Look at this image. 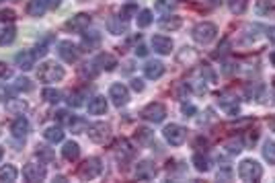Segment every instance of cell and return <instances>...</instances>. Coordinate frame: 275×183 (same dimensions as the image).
Wrapping results in <instances>:
<instances>
[{
  "mask_svg": "<svg viewBox=\"0 0 275 183\" xmlns=\"http://www.w3.org/2000/svg\"><path fill=\"white\" fill-rule=\"evenodd\" d=\"M66 76V70L64 66H60L58 62H53V60H45V62L39 64L37 68V78L45 84H51V82H60Z\"/></svg>",
  "mask_w": 275,
  "mask_h": 183,
  "instance_id": "cell-1",
  "label": "cell"
},
{
  "mask_svg": "<svg viewBox=\"0 0 275 183\" xmlns=\"http://www.w3.org/2000/svg\"><path fill=\"white\" fill-rule=\"evenodd\" d=\"M216 35H218V27L213 25V23H209V21L197 23V25L193 27V31H191V37H193L197 43H201V45L211 43L213 39H216Z\"/></svg>",
  "mask_w": 275,
  "mask_h": 183,
  "instance_id": "cell-2",
  "label": "cell"
},
{
  "mask_svg": "<svg viewBox=\"0 0 275 183\" xmlns=\"http://www.w3.org/2000/svg\"><path fill=\"white\" fill-rule=\"evenodd\" d=\"M103 173V163L99 157H90L78 167V177L82 181H93Z\"/></svg>",
  "mask_w": 275,
  "mask_h": 183,
  "instance_id": "cell-3",
  "label": "cell"
},
{
  "mask_svg": "<svg viewBox=\"0 0 275 183\" xmlns=\"http://www.w3.org/2000/svg\"><path fill=\"white\" fill-rule=\"evenodd\" d=\"M238 177H240L242 181H249V183L259 181V179L263 177V167H261L257 161L247 159V161H242V163L238 165Z\"/></svg>",
  "mask_w": 275,
  "mask_h": 183,
  "instance_id": "cell-4",
  "label": "cell"
},
{
  "mask_svg": "<svg viewBox=\"0 0 275 183\" xmlns=\"http://www.w3.org/2000/svg\"><path fill=\"white\" fill-rule=\"evenodd\" d=\"M86 134L95 144H105L111 140V126L105 124V121H95V124H90L86 128Z\"/></svg>",
  "mask_w": 275,
  "mask_h": 183,
  "instance_id": "cell-5",
  "label": "cell"
},
{
  "mask_svg": "<svg viewBox=\"0 0 275 183\" xmlns=\"http://www.w3.org/2000/svg\"><path fill=\"white\" fill-rule=\"evenodd\" d=\"M23 177L25 181L29 183H39L47 177V169H45V163H35V161H29L25 167H23Z\"/></svg>",
  "mask_w": 275,
  "mask_h": 183,
  "instance_id": "cell-6",
  "label": "cell"
},
{
  "mask_svg": "<svg viewBox=\"0 0 275 183\" xmlns=\"http://www.w3.org/2000/svg\"><path fill=\"white\" fill-rule=\"evenodd\" d=\"M140 115H142L146 121H150V124H162L164 117H167V107H164L162 103H158V101H152V103H148V105L142 109Z\"/></svg>",
  "mask_w": 275,
  "mask_h": 183,
  "instance_id": "cell-7",
  "label": "cell"
},
{
  "mask_svg": "<svg viewBox=\"0 0 275 183\" xmlns=\"http://www.w3.org/2000/svg\"><path fill=\"white\" fill-rule=\"evenodd\" d=\"M162 136L171 146H181L187 140V128H183L179 124H169V126H164Z\"/></svg>",
  "mask_w": 275,
  "mask_h": 183,
  "instance_id": "cell-8",
  "label": "cell"
},
{
  "mask_svg": "<svg viewBox=\"0 0 275 183\" xmlns=\"http://www.w3.org/2000/svg\"><path fill=\"white\" fill-rule=\"evenodd\" d=\"M58 56L62 58L64 62L74 64L76 60H78V56H80V50H78V45L72 43L70 39H62V41L58 43Z\"/></svg>",
  "mask_w": 275,
  "mask_h": 183,
  "instance_id": "cell-9",
  "label": "cell"
},
{
  "mask_svg": "<svg viewBox=\"0 0 275 183\" xmlns=\"http://www.w3.org/2000/svg\"><path fill=\"white\" fill-rule=\"evenodd\" d=\"M109 99L113 101L115 107H124L130 103V88L126 84H121V82H115L111 84L109 88Z\"/></svg>",
  "mask_w": 275,
  "mask_h": 183,
  "instance_id": "cell-10",
  "label": "cell"
},
{
  "mask_svg": "<svg viewBox=\"0 0 275 183\" xmlns=\"http://www.w3.org/2000/svg\"><path fill=\"white\" fill-rule=\"evenodd\" d=\"M90 23H93V17H90L88 13H78V15H74L72 19H68L64 27L68 29V31L82 33V31H86V29H88Z\"/></svg>",
  "mask_w": 275,
  "mask_h": 183,
  "instance_id": "cell-11",
  "label": "cell"
},
{
  "mask_svg": "<svg viewBox=\"0 0 275 183\" xmlns=\"http://www.w3.org/2000/svg\"><path fill=\"white\" fill-rule=\"evenodd\" d=\"M29 130H31V124H29V119L25 117V113H21V115H17V117L13 119L11 134H13L15 140H25L27 134H29Z\"/></svg>",
  "mask_w": 275,
  "mask_h": 183,
  "instance_id": "cell-12",
  "label": "cell"
},
{
  "mask_svg": "<svg viewBox=\"0 0 275 183\" xmlns=\"http://www.w3.org/2000/svg\"><path fill=\"white\" fill-rule=\"evenodd\" d=\"M35 60H37L35 52H31V50H23V52H19V54L15 56V64H17L21 70L29 72V70L35 68Z\"/></svg>",
  "mask_w": 275,
  "mask_h": 183,
  "instance_id": "cell-13",
  "label": "cell"
},
{
  "mask_svg": "<svg viewBox=\"0 0 275 183\" xmlns=\"http://www.w3.org/2000/svg\"><path fill=\"white\" fill-rule=\"evenodd\" d=\"M156 173H158L156 163H152V161H142V163H138V167H136V179H140V181L154 179Z\"/></svg>",
  "mask_w": 275,
  "mask_h": 183,
  "instance_id": "cell-14",
  "label": "cell"
},
{
  "mask_svg": "<svg viewBox=\"0 0 275 183\" xmlns=\"http://www.w3.org/2000/svg\"><path fill=\"white\" fill-rule=\"evenodd\" d=\"M101 45V33L99 31H88V33H82V39H80V52H95L99 50Z\"/></svg>",
  "mask_w": 275,
  "mask_h": 183,
  "instance_id": "cell-15",
  "label": "cell"
},
{
  "mask_svg": "<svg viewBox=\"0 0 275 183\" xmlns=\"http://www.w3.org/2000/svg\"><path fill=\"white\" fill-rule=\"evenodd\" d=\"M164 74V64L160 60H150V62L144 64V76L148 80H158Z\"/></svg>",
  "mask_w": 275,
  "mask_h": 183,
  "instance_id": "cell-16",
  "label": "cell"
},
{
  "mask_svg": "<svg viewBox=\"0 0 275 183\" xmlns=\"http://www.w3.org/2000/svg\"><path fill=\"white\" fill-rule=\"evenodd\" d=\"M95 64H97V68L99 70H105V72H111V70H115L117 68V58L113 56V54H109V52H101L97 58H95Z\"/></svg>",
  "mask_w": 275,
  "mask_h": 183,
  "instance_id": "cell-17",
  "label": "cell"
},
{
  "mask_svg": "<svg viewBox=\"0 0 275 183\" xmlns=\"http://www.w3.org/2000/svg\"><path fill=\"white\" fill-rule=\"evenodd\" d=\"M218 105H220L228 115H238V113H240V105H238L236 97H232V95H228V93L218 95Z\"/></svg>",
  "mask_w": 275,
  "mask_h": 183,
  "instance_id": "cell-18",
  "label": "cell"
},
{
  "mask_svg": "<svg viewBox=\"0 0 275 183\" xmlns=\"http://www.w3.org/2000/svg\"><path fill=\"white\" fill-rule=\"evenodd\" d=\"M152 50L160 56H169L173 52V39L164 37V35H154L152 37Z\"/></svg>",
  "mask_w": 275,
  "mask_h": 183,
  "instance_id": "cell-19",
  "label": "cell"
},
{
  "mask_svg": "<svg viewBox=\"0 0 275 183\" xmlns=\"http://www.w3.org/2000/svg\"><path fill=\"white\" fill-rule=\"evenodd\" d=\"M107 29L113 35H124V33H128V21L124 17H109L107 19Z\"/></svg>",
  "mask_w": 275,
  "mask_h": 183,
  "instance_id": "cell-20",
  "label": "cell"
},
{
  "mask_svg": "<svg viewBox=\"0 0 275 183\" xmlns=\"http://www.w3.org/2000/svg\"><path fill=\"white\" fill-rule=\"evenodd\" d=\"M107 107H109V103H107V99L103 95H95L88 101V113L90 115H105Z\"/></svg>",
  "mask_w": 275,
  "mask_h": 183,
  "instance_id": "cell-21",
  "label": "cell"
},
{
  "mask_svg": "<svg viewBox=\"0 0 275 183\" xmlns=\"http://www.w3.org/2000/svg\"><path fill=\"white\" fill-rule=\"evenodd\" d=\"M181 25H183V19L177 17V15H164L158 21V27L162 31H177V29H181Z\"/></svg>",
  "mask_w": 275,
  "mask_h": 183,
  "instance_id": "cell-22",
  "label": "cell"
},
{
  "mask_svg": "<svg viewBox=\"0 0 275 183\" xmlns=\"http://www.w3.org/2000/svg\"><path fill=\"white\" fill-rule=\"evenodd\" d=\"M86 99H88V88H74L66 101L70 107H82L86 103Z\"/></svg>",
  "mask_w": 275,
  "mask_h": 183,
  "instance_id": "cell-23",
  "label": "cell"
},
{
  "mask_svg": "<svg viewBox=\"0 0 275 183\" xmlns=\"http://www.w3.org/2000/svg\"><path fill=\"white\" fill-rule=\"evenodd\" d=\"M43 138H45V142H49V144H58V142H62L64 140V130H62V126H49V128H45L43 130Z\"/></svg>",
  "mask_w": 275,
  "mask_h": 183,
  "instance_id": "cell-24",
  "label": "cell"
},
{
  "mask_svg": "<svg viewBox=\"0 0 275 183\" xmlns=\"http://www.w3.org/2000/svg\"><path fill=\"white\" fill-rule=\"evenodd\" d=\"M191 165L195 167V171L199 173H207L211 169V161L207 155H203V152H195V155L191 157Z\"/></svg>",
  "mask_w": 275,
  "mask_h": 183,
  "instance_id": "cell-25",
  "label": "cell"
},
{
  "mask_svg": "<svg viewBox=\"0 0 275 183\" xmlns=\"http://www.w3.org/2000/svg\"><path fill=\"white\" fill-rule=\"evenodd\" d=\"M47 11V5L43 3V0H29L27 3V13L29 17H33V19H41Z\"/></svg>",
  "mask_w": 275,
  "mask_h": 183,
  "instance_id": "cell-26",
  "label": "cell"
},
{
  "mask_svg": "<svg viewBox=\"0 0 275 183\" xmlns=\"http://www.w3.org/2000/svg\"><path fill=\"white\" fill-rule=\"evenodd\" d=\"M62 157L68 161V163H74V161H78V157H80V146H78V142H66L64 144V148H62Z\"/></svg>",
  "mask_w": 275,
  "mask_h": 183,
  "instance_id": "cell-27",
  "label": "cell"
},
{
  "mask_svg": "<svg viewBox=\"0 0 275 183\" xmlns=\"http://www.w3.org/2000/svg\"><path fill=\"white\" fill-rule=\"evenodd\" d=\"M15 37H17V29H15V25L13 23H9V25H5L3 29H0V45H11L13 41H15Z\"/></svg>",
  "mask_w": 275,
  "mask_h": 183,
  "instance_id": "cell-28",
  "label": "cell"
},
{
  "mask_svg": "<svg viewBox=\"0 0 275 183\" xmlns=\"http://www.w3.org/2000/svg\"><path fill=\"white\" fill-rule=\"evenodd\" d=\"M56 121L60 126H68V128H72L74 124H76V115L72 113V111H68V109H60V111H56Z\"/></svg>",
  "mask_w": 275,
  "mask_h": 183,
  "instance_id": "cell-29",
  "label": "cell"
},
{
  "mask_svg": "<svg viewBox=\"0 0 275 183\" xmlns=\"http://www.w3.org/2000/svg\"><path fill=\"white\" fill-rule=\"evenodd\" d=\"M101 70L97 68V64L95 62H86V64H82L80 68H78V74H80V78L82 80H93V78H97V74H99Z\"/></svg>",
  "mask_w": 275,
  "mask_h": 183,
  "instance_id": "cell-30",
  "label": "cell"
},
{
  "mask_svg": "<svg viewBox=\"0 0 275 183\" xmlns=\"http://www.w3.org/2000/svg\"><path fill=\"white\" fill-rule=\"evenodd\" d=\"M17 177H19V171H17V167H15V165L7 163V165L0 167V181L13 183V181H17Z\"/></svg>",
  "mask_w": 275,
  "mask_h": 183,
  "instance_id": "cell-31",
  "label": "cell"
},
{
  "mask_svg": "<svg viewBox=\"0 0 275 183\" xmlns=\"http://www.w3.org/2000/svg\"><path fill=\"white\" fill-rule=\"evenodd\" d=\"M134 157V146L128 140H121L117 146V159L119 161H130Z\"/></svg>",
  "mask_w": 275,
  "mask_h": 183,
  "instance_id": "cell-32",
  "label": "cell"
},
{
  "mask_svg": "<svg viewBox=\"0 0 275 183\" xmlns=\"http://www.w3.org/2000/svg\"><path fill=\"white\" fill-rule=\"evenodd\" d=\"M41 97H43V101L49 103V105H56V103L62 101V93H60L58 88H53V86H45L43 93H41Z\"/></svg>",
  "mask_w": 275,
  "mask_h": 183,
  "instance_id": "cell-33",
  "label": "cell"
},
{
  "mask_svg": "<svg viewBox=\"0 0 275 183\" xmlns=\"http://www.w3.org/2000/svg\"><path fill=\"white\" fill-rule=\"evenodd\" d=\"M35 155H37V159L41 161V163H45V165H49V163H53L56 161V155H53V150L51 148H47V146H37V150H35Z\"/></svg>",
  "mask_w": 275,
  "mask_h": 183,
  "instance_id": "cell-34",
  "label": "cell"
},
{
  "mask_svg": "<svg viewBox=\"0 0 275 183\" xmlns=\"http://www.w3.org/2000/svg\"><path fill=\"white\" fill-rule=\"evenodd\" d=\"M154 9L162 15H171L175 9H177V0H156L154 3Z\"/></svg>",
  "mask_w": 275,
  "mask_h": 183,
  "instance_id": "cell-35",
  "label": "cell"
},
{
  "mask_svg": "<svg viewBox=\"0 0 275 183\" xmlns=\"http://www.w3.org/2000/svg\"><path fill=\"white\" fill-rule=\"evenodd\" d=\"M152 21H154V17H152V11H150V9L140 11L138 17H136V23H138L140 29H146L148 25H152Z\"/></svg>",
  "mask_w": 275,
  "mask_h": 183,
  "instance_id": "cell-36",
  "label": "cell"
},
{
  "mask_svg": "<svg viewBox=\"0 0 275 183\" xmlns=\"http://www.w3.org/2000/svg\"><path fill=\"white\" fill-rule=\"evenodd\" d=\"M7 109L11 111V113H15V115H21V113H25V109H27V103L23 101V99H11V101H7Z\"/></svg>",
  "mask_w": 275,
  "mask_h": 183,
  "instance_id": "cell-37",
  "label": "cell"
},
{
  "mask_svg": "<svg viewBox=\"0 0 275 183\" xmlns=\"http://www.w3.org/2000/svg\"><path fill=\"white\" fill-rule=\"evenodd\" d=\"M249 7V0H228V9L232 15H242Z\"/></svg>",
  "mask_w": 275,
  "mask_h": 183,
  "instance_id": "cell-38",
  "label": "cell"
},
{
  "mask_svg": "<svg viewBox=\"0 0 275 183\" xmlns=\"http://www.w3.org/2000/svg\"><path fill=\"white\" fill-rule=\"evenodd\" d=\"M263 157L269 165H275V142L273 140H267L263 144Z\"/></svg>",
  "mask_w": 275,
  "mask_h": 183,
  "instance_id": "cell-39",
  "label": "cell"
},
{
  "mask_svg": "<svg viewBox=\"0 0 275 183\" xmlns=\"http://www.w3.org/2000/svg\"><path fill=\"white\" fill-rule=\"evenodd\" d=\"M224 148L230 152V155H238V152L244 148V140H242V138H230V140L224 144Z\"/></svg>",
  "mask_w": 275,
  "mask_h": 183,
  "instance_id": "cell-40",
  "label": "cell"
},
{
  "mask_svg": "<svg viewBox=\"0 0 275 183\" xmlns=\"http://www.w3.org/2000/svg\"><path fill=\"white\" fill-rule=\"evenodd\" d=\"M13 86L17 88V93H29V90L33 88V82L29 80V78H25V76H19V78L15 80Z\"/></svg>",
  "mask_w": 275,
  "mask_h": 183,
  "instance_id": "cell-41",
  "label": "cell"
},
{
  "mask_svg": "<svg viewBox=\"0 0 275 183\" xmlns=\"http://www.w3.org/2000/svg\"><path fill=\"white\" fill-rule=\"evenodd\" d=\"M9 78H13V68L7 62H0V84H5Z\"/></svg>",
  "mask_w": 275,
  "mask_h": 183,
  "instance_id": "cell-42",
  "label": "cell"
},
{
  "mask_svg": "<svg viewBox=\"0 0 275 183\" xmlns=\"http://www.w3.org/2000/svg\"><path fill=\"white\" fill-rule=\"evenodd\" d=\"M15 19H17V13H15L13 9H3V11H0V23L9 25V23H13Z\"/></svg>",
  "mask_w": 275,
  "mask_h": 183,
  "instance_id": "cell-43",
  "label": "cell"
},
{
  "mask_svg": "<svg viewBox=\"0 0 275 183\" xmlns=\"http://www.w3.org/2000/svg\"><path fill=\"white\" fill-rule=\"evenodd\" d=\"M119 17H124L126 21H130L132 17H138V7L136 5H126L124 9H121V15Z\"/></svg>",
  "mask_w": 275,
  "mask_h": 183,
  "instance_id": "cell-44",
  "label": "cell"
},
{
  "mask_svg": "<svg viewBox=\"0 0 275 183\" xmlns=\"http://www.w3.org/2000/svg\"><path fill=\"white\" fill-rule=\"evenodd\" d=\"M228 48H230V41L224 39L222 45H218V52H213V58H222L224 54H228Z\"/></svg>",
  "mask_w": 275,
  "mask_h": 183,
  "instance_id": "cell-45",
  "label": "cell"
},
{
  "mask_svg": "<svg viewBox=\"0 0 275 183\" xmlns=\"http://www.w3.org/2000/svg\"><path fill=\"white\" fill-rule=\"evenodd\" d=\"M181 111H183V115H185V117H191V115L197 113V109H195L191 103H183V105H181Z\"/></svg>",
  "mask_w": 275,
  "mask_h": 183,
  "instance_id": "cell-46",
  "label": "cell"
},
{
  "mask_svg": "<svg viewBox=\"0 0 275 183\" xmlns=\"http://www.w3.org/2000/svg\"><path fill=\"white\" fill-rule=\"evenodd\" d=\"M47 52H49V45H47V41H41V43H37V48H35V56L43 58Z\"/></svg>",
  "mask_w": 275,
  "mask_h": 183,
  "instance_id": "cell-47",
  "label": "cell"
},
{
  "mask_svg": "<svg viewBox=\"0 0 275 183\" xmlns=\"http://www.w3.org/2000/svg\"><path fill=\"white\" fill-rule=\"evenodd\" d=\"M230 177H232V169H230L228 165H224V169L218 171V179H220V181H228Z\"/></svg>",
  "mask_w": 275,
  "mask_h": 183,
  "instance_id": "cell-48",
  "label": "cell"
},
{
  "mask_svg": "<svg viewBox=\"0 0 275 183\" xmlns=\"http://www.w3.org/2000/svg\"><path fill=\"white\" fill-rule=\"evenodd\" d=\"M132 88L136 90V93H142V90H144V80L142 78H132Z\"/></svg>",
  "mask_w": 275,
  "mask_h": 183,
  "instance_id": "cell-49",
  "label": "cell"
},
{
  "mask_svg": "<svg viewBox=\"0 0 275 183\" xmlns=\"http://www.w3.org/2000/svg\"><path fill=\"white\" fill-rule=\"evenodd\" d=\"M134 52H136V56H140V58L148 56V48H146V45H142V43H140V45H136V50H134Z\"/></svg>",
  "mask_w": 275,
  "mask_h": 183,
  "instance_id": "cell-50",
  "label": "cell"
},
{
  "mask_svg": "<svg viewBox=\"0 0 275 183\" xmlns=\"http://www.w3.org/2000/svg\"><path fill=\"white\" fill-rule=\"evenodd\" d=\"M43 3L47 5V9H53V11H56L60 5H62V0H43Z\"/></svg>",
  "mask_w": 275,
  "mask_h": 183,
  "instance_id": "cell-51",
  "label": "cell"
},
{
  "mask_svg": "<svg viewBox=\"0 0 275 183\" xmlns=\"http://www.w3.org/2000/svg\"><path fill=\"white\" fill-rule=\"evenodd\" d=\"M267 37H269V41H273V43H275V25L267 27Z\"/></svg>",
  "mask_w": 275,
  "mask_h": 183,
  "instance_id": "cell-52",
  "label": "cell"
},
{
  "mask_svg": "<svg viewBox=\"0 0 275 183\" xmlns=\"http://www.w3.org/2000/svg\"><path fill=\"white\" fill-rule=\"evenodd\" d=\"M267 124H269V130H271V132H275V115H269Z\"/></svg>",
  "mask_w": 275,
  "mask_h": 183,
  "instance_id": "cell-53",
  "label": "cell"
},
{
  "mask_svg": "<svg viewBox=\"0 0 275 183\" xmlns=\"http://www.w3.org/2000/svg\"><path fill=\"white\" fill-rule=\"evenodd\" d=\"M269 60H271V64H273V66H275V52H273V54H271V56H269Z\"/></svg>",
  "mask_w": 275,
  "mask_h": 183,
  "instance_id": "cell-54",
  "label": "cell"
},
{
  "mask_svg": "<svg viewBox=\"0 0 275 183\" xmlns=\"http://www.w3.org/2000/svg\"><path fill=\"white\" fill-rule=\"evenodd\" d=\"M3 157H5V150L0 148V163H3Z\"/></svg>",
  "mask_w": 275,
  "mask_h": 183,
  "instance_id": "cell-55",
  "label": "cell"
},
{
  "mask_svg": "<svg viewBox=\"0 0 275 183\" xmlns=\"http://www.w3.org/2000/svg\"><path fill=\"white\" fill-rule=\"evenodd\" d=\"M220 3V0H209V5H218Z\"/></svg>",
  "mask_w": 275,
  "mask_h": 183,
  "instance_id": "cell-56",
  "label": "cell"
},
{
  "mask_svg": "<svg viewBox=\"0 0 275 183\" xmlns=\"http://www.w3.org/2000/svg\"><path fill=\"white\" fill-rule=\"evenodd\" d=\"M0 3H3V0H0Z\"/></svg>",
  "mask_w": 275,
  "mask_h": 183,
  "instance_id": "cell-57",
  "label": "cell"
}]
</instances>
